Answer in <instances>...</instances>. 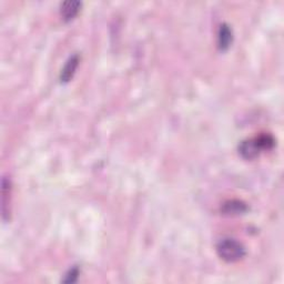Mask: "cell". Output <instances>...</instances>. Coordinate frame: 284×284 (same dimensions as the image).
Segmentation results:
<instances>
[{
	"instance_id": "7a4b0ae2",
	"label": "cell",
	"mask_w": 284,
	"mask_h": 284,
	"mask_svg": "<svg viewBox=\"0 0 284 284\" xmlns=\"http://www.w3.org/2000/svg\"><path fill=\"white\" fill-rule=\"evenodd\" d=\"M274 141L270 136H260L254 139H250V140H245L241 142L239 146V152L246 160L254 159L259 153L263 150V149H270Z\"/></svg>"
},
{
	"instance_id": "8992f818",
	"label": "cell",
	"mask_w": 284,
	"mask_h": 284,
	"mask_svg": "<svg viewBox=\"0 0 284 284\" xmlns=\"http://www.w3.org/2000/svg\"><path fill=\"white\" fill-rule=\"evenodd\" d=\"M246 210L247 206L243 202H241V201H236V200L228 201V202H225L223 204V208H222V211H223L225 214H232V215L242 214L244 213Z\"/></svg>"
},
{
	"instance_id": "5b68a950",
	"label": "cell",
	"mask_w": 284,
	"mask_h": 284,
	"mask_svg": "<svg viewBox=\"0 0 284 284\" xmlns=\"http://www.w3.org/2000/svg\"><path fill=\"white\" fill-rule=\"evenodd\" d=\"M232 43V30L229 28L228 25H221L220 30H219V36H218V45L219 48L224 50L230 47Z\"/></svg>"
},
{
	"instance_id": "277c9868",
	"label": "cell",
	"mask_w": 284,
	"mask_h": 284,
	"mask_svg": "<svg viewBox=\"0 0 284 284\" xmlns=\"http://www.w3.org/2000/svg\"><path fill=\"white\" fill-rule=\"evenodd\" d=\"M79 64V56L78 55H75L72 56L69 58V60L67 61L64 69L61 70V75H60V79L63 82H68L71 78L72 76L75 75L77 67H78Z\"/></svg>"
},
{
	"instance_id": "6da1fadb",
	"label": "cell",
	"mask_w": 284,
	"mask_h": 284,
	"mask_svg": "<svg viewBox=\"0 0 284 284\" xmlns=\"http://www.w3.org/2000/svg\"><path fill=\"white\" fill-rule=\"evenodd\" d=\"M216 252L222 260L229 263H234L243 259L246 254L244 245L240 241L231 237L222 239L216 244Z\"/></svg>"
},
{
	"instance_id": "3957f363",
	"label": "cell",
	"mask_w": 284,
	"mask_h": 284,
	"mask_svg": "<svg viewBox=\"0 0 284 284\" xmlns=\"http://www.w3.org/2000/svg\"><path fill=\"white\" fill-rule=\"evenodd\" d=\"M81 7V3L75 2V0H68L61 4L60 6V13L61 16L65 20H71L74 19L77 14L79 13V9Z\"/></svg>"
}]
</instances>
